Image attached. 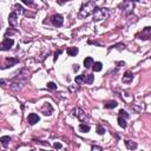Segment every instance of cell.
<instances>
[{"label": "cell", "mask_w": 151, "mask_h": 151, "mask_svg": "<svg viewBox=\"0 0 151 151\" xmlns=\"http://www.w3.org/2000/svg\"><path fill=\"white\" fill-rule=\"evenodd\" d=\"M93 79H95V76L93 74H84V82L86 84H92L93 83Z\"/></svg>", "instance_id": "cell-17"}, {"label": "cell", "mask_w": 151, "mask_h": 151, "mask_svg": "<svg viewBox=\"0 0 151 151\" xmlns=\"http://www.w3.org/2000/svg\"><path fill=\"white\" fill-rule=\"evenodd\" d=\"M93 64H95V62H93V59L91 57H86L84 59V66H85V69H90L91 66H93Z\"/></svg>", "instance_id": "cell-12"}, {"label": "cell", "mask_w": 151, "mask_h": 151, "mask_svg": "<svg viewBox=\"0 0 151 151\" xmlns=\"http://www.w3.org/2000/svg\"><path fill=\"white\" fill-rule=\"evenodd\" d=\"M24 4H26V5H31L32 1H28V0H24Z\"/></svg>", "instance_id": "cell-30"}, {"label": "cell", "mask_w": 151, "mask_h": 151, "mask_svg": "<svg viewBox=\"0 0 151 151\" xmlns=\"http://www.w3.org/2000/svg\"><path fill=\"white\" fill-rule=\"evenodd\" d=\"M60 53H62V50H59L58 52H55V53H54V60H57V58L59 57V54H60Z\"/></svg>", "instance_id": "cell-27"}, {"label": "cell", "mask_w": 151, "mask_h": 151, "mask_svg": "<svg viewBox=\"0 0 151 151\" xmlns=\"http://www.w3.org/2000/svg\"><path fill=\"white\" fill-rule=\"evenodd\" d=\"M97 134L98 135H104L105 134V129L102 125H97Z\"/></svg>", "instance_id": "cell-21"}, {"label": "cell", "mask_w": 151, "mask_h": 151, "mask_svg": "<svg viewBox=\"0 0 151 151\" xmlns=\"http://www.w3.org/2000/svg\"><path fill=\"white\" fill-rule=\"evenodd\" d=\"M53 146H54V149H60V148H62V144H60V143H57V142H55L54 144H53Z\"/></svg>", "instance_id": "cell-26"}, {"label": "cell", "mask_w": 151, "mask_h": 151, "mask_svg": "<svg viewBox=\"0 0 151 151\" xmlns=\"http://www.w3.org/2000/svg\"><path fill=\"white\" fill-rule=\"evenodd\" d=\"M14 44V40L13 39H11V38H5L1 43V50L3 51H7V50H10Z\"/></svg>", "instance_id": "cell-3"}, {"label": "cell", "mask_w": 151, "mask_h": 151, "mask_svg": "<svg viewBox=\"0 0 151 151\" xmlns=\"http://www.w3.org/2000/svg\"><path fill=\"white\" fill-rule=\"evenodd\" d=\"M112 47H116V48H118L119 51H122V50L125 48V45L124 44H117V45H115V46H112Z\"/></svg>", "instance_id": "cell-24"}, {"label": "cell", "mask_w": 151, "mask_h": 151, "mask_svg": "<svg viewBox=\"0 0 151 151\" xmlns=\"http://www.w3.org/2000/svg\"><path fill=\"white\" fill-rule=\"evenodd\" d=\"M51 23L54 25V26L59 27V26H62L63 25L64 19H63V17L60 15V14H54V15H52L51 17Z\"/></svg>", "instance_id": "cell-5"}, {"label": "cell", "mask_w": 151, "mask_h": 151, "mask_svg": "<svg viewBox=\"0 0 151 151\" xmlns=\"http://www.w3.org/2000/svg\"><path fill=\"white\" fill-rule=\"evenodd\" d=\"M109 15V10L105 8V7H102V8H96L95 13H93V21H99L104 18H106Z\"/></svg>", "instance_id": "cell-2"}, {"label": "cell", "mask_w": 151, "mask_h": 151, "mask_svg": "<svg viewBox=\"0 0 151 151\" xmlns=\"http://www.w3.org/2000/svg\"><path fill=\"white\" fill-rule=\"evenodd\" d=\"M40 110H41V112L44 113L45 116H50V115L52 113V111H53V109H52V106H51V104H50V103H45Z\"/></svg>", "instance_id": "cell-6"}, {"label": "cell", "mask_w": 151, "mask_h": 151, "mask_svg": "<svg viewBox=\"0 0 151 151\" xmlns=\"http://www.w3.org/2000/svg\"><path fill=\"white\" fill-rule=\"evenodd\" d=\"M95 11H96V3H95V1H87V3L82 5L80 10H79L78 17L80 18V19L86 18V17H89V15L95 13Z\"/></svg>", "instance_id": "cell-1"}, {"label": "cell", "mask_w": 151, "mask_h": 151, "mask_svg": "<svg viewBox=\"0 0 151 151\" xmlns=\"http://www.w3.org/2000/svg\"><path fill=\"white\" fill-rule=\"evenodd\" d=\"M92 69H93L95 72H99V71H102V69H103V64H102L100 62H96L95 64H93Z\"/></svg>", "instance_id": "cell-15"}, {"label": "cell", "mask_w": 151, "mask_h": 151, "mask_svg": "<svg viewBox=\"0 0 151 151\" xmlns=\"http://www.w3.org/2000/svg\"><path fill=\"white\" fill-rule=\"evenodd\" d=\"M119 117H123V118H129V113L126 112L125 110H119Z\"/></svg>", "instance_id": "cell-22"}, {"label": "cell", "mask_w": 151, "mask_h": 151, "mask_svg": "<svg viewBox=\"0 0 151 151\" xmlns=\"http://www.w3.org/2000/svg\"><path fill=\"white\" fill-rule=\"evenodd\" d=\"M118 124H119L120 127H123V129H125L126 127V120H125V118H123V117H118Z\"/></svg>", "instance_id": "cell-19"}, {"label": "cell", "mask_w": 151, "mask_h": 151, "mask_svg": "<svg viewBox=\"0 0 151 151\" xmlns=\"http://www.w3.org/2000/svg\"><path fill=\"white\" fill-rule=\"evenodd\" d=\"M146 28H148V30H151V27H146Z\"/></svg>", "instance_id": "cell-31"}, {"label": "cell", "mask_w": 151, "mask_h": 151, "mask_svg": "<svg viewBox=\"0 0 151 151\" xmlns=\"http://www.w3.org/2000/svg\"><path fill=\"white\" fill-rule=\"evenodd\" d=\"M74 80H76V83H77L78 85H80V84H83V83H85V82H84V74H82V76H77Z\"/></svg>", "instance_id": "cell-20"}, {"label": "cell", "mask_w": 151, "mask_h": 151, "mask_svg": "<svg viewBox=\"0 0 151 151\" xmlns=\"http://www.w3.org/2000/svg\"><path fill=\"white\" fill-rule=\"evenodd\" d=\"M125 145H126V148L129 149V150H136L137 149V143L134 141H125Z\"/></svg>", "instance_id": "cell-11"}, {"label": "cell", "mask_w": 151, "mask_h": 151, "mask_svg": "<svg viewBox=\"0 0 151 151\" xmlns=\"http://www.w3.org/2000/svg\"><path fill=\"white\" fill-rule=\"evenodd\" d=\"M66 52H67V54L70 57H76V55L78 54V47H69Z\"/></svg>", "instance_id": "cell-14"}, {"label": "cell", "mask_w": 151, "mask_h": 151, "mask_svg": "<svg viewBox=\"0 0 151 151\" xmlns=\"http://www.w3.org/2000/svg\"><path fill=\"white\" fill-rule=\"evenodd\" d=\"M0 142H1V144H3L4 146H7L8 143L11 142V137L10 136H3V137L0 138Z\"/></svg>", "instance_id": "cell-16"}, {"label": "cell", "mask_w": 151, "mask_h": 151, "mask_svg": "<svg viewBox=\"0 0 151 151\" xmlns=\"http://www.w3.org/2000/svg\"><path fill=\"white\" fill-rule=\"evenodd\" d=\"M73 116H76L79 120H82V122H84V120L87 118L86 113L84 112V111H83L80 107H76L74 110H73Z\"/></svg>", "instance_id": "cell-4"}, {"label": "cell", "mask_w": 151, "mask_h": 151, "mask_svg": "<svg viewBox=\"0 0 151 151\" xmlns=\"http://www.w3.org/2000/svg\"><path fill=\"white\" fill-rule=\"evenodd\" d=\"M8 23H10L11 26H15L18 24V15L15 12L10 13V15H8Z\"/></svg>", "instance_id": "cell-8"}, {"label": "cell", "mask_w": 151, "mask_h": 151, "mask_svg": "<svg viewBox=\"0 0 151 151\" xmlns=\"http://www.w3.org/2000/svg\"><path fill=\"white\" fill-rule=\"evenodd\" d=\"M15 7L18 8V11H19V12H23V7H21L19 4H17V5H15Z\"/></svg>", "instance_id": "cell-29"}, {"label": "cell", "mask_w": 151, "mask_h": 151, "mask_svg": "<svg viewBox=\"0 0 151 151\" xmlns=\"http://www.w3.org/2000/svg\"><path fill=\"white\" fill-rule=\"evenodd\" d=\"M79 130L82 131V132H89L90 131V125H87V124H84V123H82L80 125H79Z\"/></svg>", "instance_id": "cell-18"}, {"label": "cell", "mask_w": 151, "mask_h": 151, "mask_svg": "<svg viewBox=\"0 0 151 151\" xmlns=\"http://www.w3.org/2000/svg\"><path fill=\"white\" fill-rule=\"evenodd\" d=\"M47 89L50 90H57V85L53 82H48L47 83Z\"/></svg>", "instance_id": "cell-23"}, {"label": "cell", "mask_w": 151, "mask_h": 151, "mask_svg": "<svg viewBox=\"0 0 151 151\" xmlns=\"http://www.w3.org/2000/svg\"><path fill=\"white\" fill-rule=\"evenodd\" d=\"M27 120L31 125H34L35 123H38V122L40 120V118H39V116H38L37 113H30L27 117Z\"/></svg>", "instance_id": "cell-7"}, {"label": "cell", "mask_w": 151, "mask_h": 151, "mask_svg": "<svg viewBox=\"0 0 151 151\" xmlns=\"http://www.w3.org/2000/svg\"><path fill=\"white\" fill-rule=\"evenodd\" d=\"M19 63V59L18 58H7L6 59V65L3 66V69H6V67H11V66L15 65Z\"/></svg>", "instance_id": "cell-9"}, {"label": "cell", "mask_w": 151, "mask_h": 151, "mask_svg": "<svg viewBox=\"0 0 151 151\" xmlns=\"http://www.w3.org/2000/svg\"><path fill=\"white\" fill-rule=\"evenodd\" d=\"M91 151H103V150H102V148H99V146H92Z\"/></svg>", "instance_id": "cell-25"}, {"label": "cell", "mask_w": 151, "mask_h": 151, "mask_svg": "<svg viewBox=\"0 0 151 151\" xmlns=\"http://www.w3.org/2000/svg\"><path fill=\"white\" fill-rule=\"evenodd\" d=\"M73 71H74V72L79 71V65L78 64H74V65H73Z\"/></svg>", "instance_id": "cell-28"}, {"label": "cell", "mask_w": 151, "mask_h": 151, "mask_svg": "<svg viewBox=\"0 0 151 151\" xmlns=\"http://www.w3.org/2000/svg\"><path fill=\"white\" fill-rule=\"evenodd\" d=\"M117 105L118 104H117L116 100H109V102H106V103L104 104V107L105 109H115Z\"/></svg>", "instance_id": "cell-13"}, {"label": "cell", "mask_w": 151, "mask_h": 151, "mask_svg": "<svg viewBox=\"0 0 151 151\" xmlns=\"http://www.w3.org/2000/svg\"><path fill=\"white\" fill-rule=\"evenodd\" d=\"M132 79H134V74L131 71H126L125 74L123 76V83H130L132 82Z\"/></svg>", "instance_id": "cell-10"}]
</instances>
